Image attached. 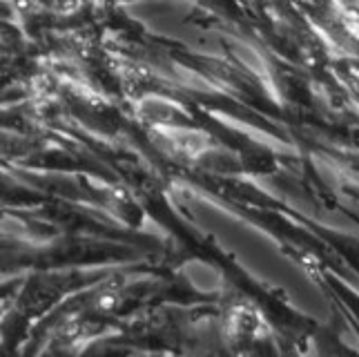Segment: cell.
Listing matches in <instances>:
<instances>
[]
</instances>
